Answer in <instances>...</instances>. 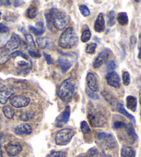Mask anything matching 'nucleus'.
Masks as SVG:
<instances>
[{
  "label": "nucleus",
  "instance_id": "f257e3e1",
  "mask_svg": "<svg viewBox=\"0 0 141 157\" xmlns=\"http://www.w3.org/2000/svg\"><path fill=\"white\" fill-rule=\"evenodd\" d=\"M48 25H52L53 27L61 31L66 27L68 24L67 15L64 11L58 9H51L47 10L45 14Z\"/></svg>",
  "mask_w": 141,
  "mask_h": 157
},
{
  "label": "nucleus",
  "instance_id": "f03ea898",
  "mask_svg": "<svg viewBox=\"0 0 141 157\" xmlns=\"http://www.w3.org/2000/svg\"><path fill=\"white\" fill-rule=\"evenodd\" d=\"M78 42V37L73 27H68L62 33L58 40V45L63 48L74 47Z\"/></svg>",
  "mask_w": 141,
  "mask_h": 157
},
{
  "label": "nucleus",
  "instance_id": "7ed1b4c3",
  "mask_svg": "<svg viewBox=\"0 0 141 157\" xmlns=\"http://www.w3.org/2000/svg\"><path fill=\"white\" fill-rule=\"evenodd\" d=\"M75 85L70 78L62 81L58 86V95L64 102H69L75 93Z\"/></svg>",
  "mask_w": 141,
  "mask_h": 157
},
{
  "label": "nucleus",
  "instance_id": "20e7f679",
  "mask_svg": "<svg viewBox=\"0 0 141 157\" xmlns=\"http://www.w3.org/2000/svg\"><path fill=\"white\" fill-rule=\"evenodd\" d=\"M87 118L91 126L94 128H101L105 123V115L91 102H89L88 105Z\"/></svg>",
  "mask_w": 141,
  "mask_h": 157
},
{
  "label": "nucleus",
  "instance_id": "39448f33",
  "mask_svg": "<svg viewBox=\"0 0 141 157\" xmlns=\"http://www.w3.org/2000/svg\"><path fill=\"white\" fill-rule=\"evenodd\" d=\"M60 53L62 56L58 59V64L60 67L62 72L64 74L71 67L73 62L76 58V55L75 53Z\"/></svg>",
  "mask_w": 141,
  "mask_h": 157
},
{
  "label": "nucleus",
  "instance_id": "423d86ee",
  "mask_svg": "<svg viewBox=\"0 0 141 157\" xmlns=\"http://www.w3.org/2000/svg\"><path fill=\"white\" fill-rule=\"evenodd\" d=\"M75 134L74 129L65 128L59 131L55 135V141L58 145H66L70 142Z\"/></svg>",
  "mask_w": 141,
  "mask_h": 157
},
{
  "label": "nucleus",
  "instance_id": "0eeeda50",
  "mask_svg": "<svg viewBox=\"0 0 141 157\" xmlns=\"http://www.w3.org/2000/svg\"><path fill=\"white\" fill-rule=\"evenodd\" d=\"M97 140L101 142V144L105 148H113L116 145V139L114 136L111 134L100 132L97 135Z\"/></svg>",
  "mask_w": 141,
  "mask_h": 157
},
{
  "label": "nucleus",
  "instance_id": "6e6552de",
  "mask_svg": "<svg viewBox=\"0 0 141 157\" xmlns=\"http://www.w3.org/2000/svg\"><path fill=\"white\" fill-rule=\"evenodd\" d=\"M30 101H31V100L28 97L21 95L13 96L10 99V105L15 108L25 107L28 106L30 103Z\"/></svg>",
  "mask_w": 141,
  "mask_h": 157
},
{
  "label": "nucleus",
  "instance_id": "1a4fd4ad",
  "mask_svg": "<svg viewBox=\"0 0 141 157\" xmlns=\"http://www.w3.org/2000/svg\"><path fill=\"white\" fill-rule=\"evenodd\" d=\"M110 53H111V51L108 48H106L104 50H102L101 52L100 53L99 55L97 56V58L95 59V60L93 63V66L94 68L96 69L100 68L102 64H105L106 62L108 61V59L109 58Z\"/></svg>",
  "mask_w": 141,
  "mask_h": 157
},
{
  "label": "nucleus",
  "instance_id": "9d476101",
  "mask_svg": "<svg viewBox=\"0 0 141 157\" xmlns=\"http://www.w3.org/2000/svg\"><path fill=\"white\" fill-rule=\"evenodd\" d=\"M106 80L108 85L113 88L118 89L120 86V78L115 71H110L106 75Z\"/></svg>",
  "mask_w": 141,
  "mask_h": 157
},
{
  "label": "nucleus",
  "instance_id": "9b49d317",
  "mask_svg": "<svg viewBox=\"0 0 141 157\" xmlns=\"http://www.w3.org/2000/svg\"><path fill=\"white\" fill-rule=\"evenodd\" d=\"M20 37L16 33H13L10 40L8 41L6 45V48L8 51H13L17 48L21 44Z\"/></svg>",
  "mask_w": 141,
  "mask_h": 157
},
{
  "label": "nucleus",
  "instance_id": "f8f14e48",
  "mask_svg": "<svg viewBox=\"0 0 141 157\" xmlns=\"http://www.w3.org/2000/svg\"><path fill=\"white\" fill-rule=\"evenodd\" d=\"M6 151L8 155L13 157L19 155L22 151V147L20 143H10L6 146Z\"/></svg>",
  "mask_w": 141,
  "mask_h": 157
},
{
  "label": "nucleus",
  "instance_id": "ddd939ff",
  "mask_svg": "<svg viewBox=\"0 0 141 157\" xmlns=\"http://www.w3.org/2000/svg\"><path fill=\"white\" fill-rule=\"evenodd\" d=\"M70 114V109L69 106H67L63 112H62L59 116L56 119V125L57 127H62L64 124H66L69 121Z\"/></svg>",
  "mask_w": 141,
  "mask_h": 157
},
{
  "label": "nucleus",
  "instance_id": "4468645a",
  "mask_svg": "<svg viewBox=\"0 0 141 157\" xmlns=\"http://www.w3.org/2000/svg\"><path fill=\"white\" fill-rule=\"evenodd\" d=\"M86 82H87L88 87L91 89L92 91H98L99 85L97 83V78L93 74L89 72L86 75Z\"/></svg>",
  "mask_w": 141,
  "mask_h": 157
},
{
  "label": "nucleus",
  "instance_id": "2eb2a0df",
  "mask_svg": "<svg viewBox=\"0 0 141 157\" xmlns=\"http://www.w3.org/2000/svg\"><path fill=\"white\" fill-rule=\"evenodd\" d=\"M124 129H125V133L127 135V140L129 143H133L135 140L138 139V136L135 134L134 127L131 124H125L124 127Z\"/></svg>",
  "mask_w": 141,
  "mask_h": 157
},
{
  "label": "nucleus",
  "instance_id": "dca6fc26",
  "mask_svg": "<svg viewBox=\"0 0 141 157\" xmlns=\"http://www.w3.org/2000/svg\"><path fill=\"white\" fill-rule=\"evenodd\" d=\"M15 133L18 136H21V135H29L32 132V128L31 125L26 123H22L16 127L15 129Z\"/></svg>",
  "mask_w": 141,
  "mask_h": 157
},
{
  "label": "nucleus",
  "instance_id": "f3484780",
  "mask_svg": "<svg viewBox=\"0 0 141 157\" xmlns=\"http://www.w3.org/2000/svg\"><path fill=\"white\" fill-rule=\"evenodd\" d=\"M15 94L14 89L8 88L4 90H0V103L5 105L9 101V99Z\"/></svg>",
  "mask_w": 141,
  "mask_h": 157
},
{
  "label": "nucleus",
  "instance_id": "a211bd4d",
  "mask_svg": "<svg viewBox=\"0 0 141 157\" xmlns=\"http://www.w3.org/2000/svg\"><path fill=\"white\" fill-rule=\"evenodd\" d=\"M102 95L105 98V101L107 102V103L110 105L112 109L114 110L115 109H117L118 103L114 96L107 91H102Z\"/></svg>",
  "mask_w": 141,
  "mask_h": 157
},
{
  "label": "nucleus",
  "instance_id": "6ab92c4d",
  "mask_svg": "<svg viewBox=\"0 0 141 157\" xmlns=\"http://www.w3.org/2000/svg\"><path fill=\"white\" fill-rule=\"evenodd\" d=\"M94 29L97 33L102 32L105 30V19L102 13H99L94 24Z\"/></svg>",
  "mask_w": 141,
  "mask_h": 157
},
{
  "label": "nucleus",
  "instance_id": "aec40b11",
  "mask_svg": "<svg viewBox=\"0 0 141 157\" xmlns=\"http://www.w3.org/2000/svg\"><path fill=\"white\" fill-rule=\"evenodd\" d=\"M36 42L38 47L41 49H45L49 47L51 44V40L47 37H40L36 39Z\"/></svg>",
  "mask_w": 141,
  "mask_h": 157
},
{
  "label": "nucleus",
  "instance_id": "412c9836",
  "mask_svg": "<svg viewBox=\"0 0 141 157\" xmlns=\"http://www.w3.org/2000/svg\"><path fill=\"white\" fill-rule=\"evenodd\" d=\"M127 107L132 112H135L137 107V99L133 96H128L126 98Z\"/></svg>",
  "mask_w": 141,
  "mask_h": 157
},
{
  "label": "nucleus",
  "instance_id": "4be33fe9",
  "mask_svg": "<svg viewBox=\"0 0 141 157\" xmlns=\"http://www.w3.org/2000/svg\"><path fill=\"white\" fill-rule=\"evenodd\" d=\"M121 157H135V151L130 146H123L120 151Z\"/></svg>",
  "mask_w": 141,
  "mask_h": 157
},
{
  "label": "nucleus",
  "instance_id": "5701e85b",
  "mask_svg": "<svg viewBox=\"0 0 141 157\" xmlns=\"http://www.w3.org/2000/svg\"><path fill=\"white\" fill-rule=\"evenodd\" d=\"M37 26H38V29L35 28V27L32 26H29V29L30 31H31L36 36H40L44 33V24L41 21L37 23Z\"/></svg>",
  "mask_w": 141,
  "mask_h": 157
},
{
  "label": "nucleus",
  "instance_id": "b1692460",
  "mask_svg": "<svg viewBox=\"0 0 141 157\" xmlns=\"http://www.w3.org/2000/svg\"><path fill=\"white\" fill-rule=\"evenodd\" d=\"M117 110L119 113H121V114L124 115V116H126L127 118H128L129 120H131L134 124L135 123V120L134 116L131 114H130V113L127 112V111H126V109H124V107L123 104L118 103V107H117Z\"/></svg>",
  "mask_w": 141,
  "mask_h": 157
},
{
  "label": "nucleus",
  "instance_id": "393cba45",
  "mask_svg": "<svg viewBox=\"0 0 141 157\" xmlns=\"http://www.w3.org/2000/svg\"><path fill=\"white\" fill-rule=\"evenodd\" d=\"M10 56L5 48H0V64H4L10 59Z\"/></svg>",
  "mask_w": 141,
  "mask_h": 157
},
{
  "label": "nucleus",
  "instance_id": "a878e982",
  "mask_svg": "<svg viewBox=\"0 0 141 157\" xmlns=\"http://www.w3.org/2000/svg\"><path fill=\"white\" fill-rule=\"evenodd\" d=\"M117 20L118 21V23L120 24L121 26H126L128 24L129 22L128 16H127V13L124 12L119 13L117 17Z\"/></svg>",
  "mask_w": 141,
  "mask_h": 157
},
{
  "label": "nucleus",
  "instance_id": "bb28decb",
  "mask_svg": "<svg viewBox=\"0 0 141 157\" xmlns=\"http://www.w3.org/2000/svg\"><path fill=\"white\" fill-rule=\"evenodd\" d=\"M2 111H3L4 116H6L7 118L12 119L14 117L15 111L13 109V107L9 106V105H6V106H4L3 107Z\"/></svg>",
  "mask_w": 141,
  "mask_h": 157
},
{
  "label": "nucleus",
  "instance_id": "cd10ccee",
  "mask_svg": "<svg viewBox=\"0 0 141 157\" xmlns=\"http://www.w3.org/2000/svg\"><path fill=\"white\" fill-rule=\"evenodd\" d=\"M37 13H38V10H37V7L35 6H31L27 9L26 15L27 17H29V19H33L36 17Z\"/></svg>",
  "mask_w": 141,
  "mask_h": 157
},
{
  "label": "nucleus",
  "instance_id": "c85d7f7f",
  "mask_svg": "<svg viewBox=\"0 0 141 157\" xmlns=\"http://www.w3.org/2000/svg\"><path fill=\"white\" fill-rule=\"evenodd\" d=\"M24 36H25V38H26L27 44L29 45V47L31 48L32 51H35V43L34 42L33 37H32V36L31 34H29V33H26Z\"/></svg>",
  "mask_w": 141,
  "mask_h": 157
},
{
  "label": "nucleus",
  "instance_id": "c756f323",
  "mask_svg": "<svg viewBox=\"0 0 141 157\" xmlns=\"http://www.w3.org/2000/svg\"><path fill=\"white\" fill-rule=\"evenodd\" d=\"M91 33L90 30L89 29H86L82 32V36H81V40H82V42L86 43L88 41H89V40L91 39Z\"/></svg>",
  "mask_w": 141,
  "mask_h": 157
},
{
  "label": "nucleus",
  "instance_id": "7c9ffc66",
  "mask_svg": "<svg viewBox=\"0 0 141 157\" xmlns=\"http://www.w3.org/2000/svg\"><path fill=\"white\" fill-rule=\"evenodd\" d=\"M10 57L13 58H15L17 57H21L25 59H29V56L26 55V53H24L21 51H15L14 52H13L10 54Z\"/></svg>",
  "mask_w": 141,
  "mask_h": 157
},
{
  "label": "nucleus",
  "instance_id": "2f4dec72",
  "mask_svg": "<svg viewBox=\"0 0 141 157\" xmlns=\"http://www.w3.org/2000/svg\"><path fill=\"white\" fill-rule=\"evenodd\" d=\"M80 129L81 131L84 134H89L91 132V129L89 128L88 123L85 121H82L80 123Z\"/></svg>",
  "mask_w": 141,
  "mask_h": 157
},
{
  "label": "nucleus",
  "instance_id": "473e14b6",
  "mask_svg": "<svg viewBox=\"0 0 141 157\" xmlns=\"http://www.w3.org/2000/svg\"><path fill=\"white\" fill-rule=\"evenodd\" d=\"M34 118V114L32 112H25L20 115V119L23 121H29Z\"/></svg>",
  "mask_w": 141,
  "mask_h": 157
},
{
  "label": "nucleus",
  "instance_id": "72a5a7b5",
  "mask_svg": "<svg viewBox=\"0 0 141 157\" xmlns=\"http://www.w3.org/2000/svg\"><path fill=\"white\" fill-rule=\"evenodd\" d=\"M96 47L97 44L96 43H91V44H89L86 47V53H87L89 54H94L95 52H96Z\"/></svg>",
  "mask_w": 141,
  "mask_h": 157
},
{
  "label": "nucleus",
  "instance_id": "f704fd0d",
  "mask_svg": "<svg viewBox=\"0 0 141 157\" xmlns=\"http://www.w3.org/2000/svg\"><path fill=\"white\" fill-rule=\"evenodd\" d=\"M108 26L112 27L115 24V12L113 10H111L108 15Z\"/></svg>",
  "mask_w": 141,
  "mask_h": 157
},
{
  "label": "nucleus",
  "instance_id": "c9c22d12",
  "mask_svg": "<svg viewBox=\"0 0 141 157\" xmlns=\"http://www.w3.org/2000/svg\"><path fill=\"white\" fill-rule=\"evenodd\" d=\"M80 11L82 13V15L84 16V17H87L89 15H90V10H89V8L86 6V5H80Z\"/></svg>",
  "mask_w": 141,
  "mask_h": 157
},
{
  "label": "nucleus",
  "instance_id": "e433bc0d",
  "mask_svg": "<svg viewBox=\"0 0 141 157\" xmlns=\"http://www.w3.org/2000/svg\"><path fill=\"white\" fill-rule=\"evenodd\" d=\"M130 75L129 74V72H127L126 71H124L123 72V81L124 85L125 86H128L130 84Z\"/></svg>",
  "mask_w": 141,
  "mask_h": 157
},
{
  "label": "nucleus",
  "instance_id": "4c0bfd02",
  "mask_svg": "<svg viewBox=\"0 0 141 157\" xmlns=\"http://www.w3.org/2000/svg\"><path fill=\"white\" fill-rule=\"evenodd\" d=\"M87 157H99V151L96 147H92L89 150Z\"/></svg>",
  "mask_w": 141,
  "mask_h": 157
},
{
  "label": "nucleus",
  "instance_id": "58836bf2",
  "mask_svg": "<svg viewBox=\"0 0 141 157\" xmlns=\"http://www.w3.org/2000/svg\"><path fill=\"white\" fill-rule=\"evenodd\" d=\"M48 157H67V155L63 151H51Z\"/></svg>",
  "mask_w": 141,
  "mask_h": 157
},
{
  "label": "nucleus",
  "instance_id": "ea45409f",
  "mask_svg": "<svg viewBox=\"0 0 141 157\" xmlns=\"http://www.w3.org/2000/svg\"><path fill=\"white\" fill-rule=\"evenodd\" d=\"M86 95H87L89 97V98H90L92 100H93V101H97V100L99 99L98 95L96 94V93H94V92H93L92 91L86 90Z\"/></svg>",
  "mask_w": 141,
  "mask_h": 157
},
{
  "label": "nucleus",
  "instance_id": "a19ab883",
  "mask_svg": "<svg viewBox=\"0 0 141 157\" xmlns=\"http://www.w3.org/2000/svg\"><path fill=\"white\" fill-rule=\"evenodd\" d=\"M16 15L15 13H10L9 15H5L4 16V19L7 21H14L16 20Z\"/></svg>",
  "mask_w": 141,
  "mask_h": 157
},
{
  "label": "nucleus",
  "instance_id": "79ce46f5",
  "mask_svg": "<svg viewBox=\"0 0 141 157\" xmlns=\"http://www.w3.org/2000/svg\"><path fill=\"white\" fill-rule=\"evenodd\" d=\"M137 42V38L135 36H131L130 37V43H129V47L131 49H134V48L135 47V44H136Z\"/></svg>",
  "mask_w": 141,
  "mask_h": 157
},
{
  "label": "nucleus",
  "instance_id": "37998d69",
  "mask_svg": "<svg viewBox=\"0 0 141 157\" xmlns=\"http://www.w3.org/2000/svg\"><path fill=\"white\" fill-rule=\"evenodd\" d=\"M43 56H44V58L46 59V62H47V63L48 64H52L53 63V62H54L53 59L52 58L51 56L49 55V54L44 52V53H43Z\"/></svg>",
  "mask_w": 141,
  "mask_h": 157
},
{
  "label": "nucleus",
  "instance_id": "c03bdc74",
  "mask_svg": "<svg viewBox=\"0 0 141 157\" xmlns=\"http://www.w3.org/2000/svg\"><path fill=\"white\" fill-rule=\"evenodd\" d=\"M29 54L30 55V56L32 57V58L37 59V58H41V54L39 53L38 52H36V51H35L29 50Z\"/></svg>",
  "mask_w": 141,
  "mask_h": 157
},
{
  "label": "nucleus",
  "instance_id": "a18cd8bd",
  "mask_svg": "<svg viewBox=\"0 0 141 157\" xmlns=\"http://www.w3.org/2000/svg\"><path fill=\"white\" fill-rule=\"evenodd\" d=\"M125 125V123L121 121H116L113 123V129H119L121 128H123L124 126Z\"/></svg>",
  "mask_w": 141,
  "mask_h": 157
},
{
  "label": "nucleus",
  "instance_id": "49530a36",
  "mask_svg": "<svg viewBox=\"0 0 141 157\" xmlns=\"http://www.w3.org/2000/svg\"><path fill=\"white\" fill-rule=\"evenodd\" d=\"M10 30L9 27H8L7 26L4 25V24L0 23V33H6Z\"/></svg>",
  "mask_w": 141,
  "mask_h": 157
},
{
  "label": "nucleus",
  "instance_id": "de8ad7c7",
  "mask_svg": "<svg viewBox=\"0 0 141 157\" xmlns=\"http://www.w3.org/2000/svg\"><path fill=\"white\" fill-rule=\"evenodd\" d=\"M107 68L108 70H109V71H113V70H114L116 68V63L113 61H110L107 64Z\"/></svg>",
  "mask_w": 141,
  "mask_h": 157
},
{
  "label": "nucleus",
  "instance_id": "09e8293b",
  "mask_svg": "<svg viewBox=\"0 0 141 157\" xmlns=\"http://www.w3.org/2000/svg\"><path fill=\"white\" fill-rule=\"evenodd\" d=\"M138 58L141 61V34H139V41H138Z\"/></svg>",
  "mask_w": 141,
  "mask_h": 157
},
{
  "label": "nucleus",
  "instance_id": "8fccbe9b",
  "mask_svg": "<svg viewBox=\"0 0 141 157\" xmlns=\"http://www.w3.org/2000/svg\"><path fill=\"white\" fill-rule=\"evenodd\" d=\"M10 5V1H0V6H9Z\"/></svg>",
  "mask_w": 141,
  "mask_h": 157
},
{
  "label": "nucleus",
  "instance_id": "3c124183",
  "mask_svg": "<svg viewBox=\"0 0 141 157\" xmlns=\"http://www.w3.org/2000/svg\"><path fill=\"white\" fill-rule=\"evenodd\" d=\"M24 3L23 1H15L14 2V6L15 7H18V6H20L22 5V4Z\"/></svg>",
  "mask_w": 141,
  "mask_h": 157
},
{
  "label": "nucleus",
  "instance_id": "603ef678",
  "mask_svg": "<svg viewBox=\"0 0 141 157\" xmlns=\"http://www.w3.org/2000/svg\"><path fill=\"white\" fill-rule=\"evenodd\" d=\"M2 135L0 134V151L2 150Z\"/></svg>",
  "mask_w": 141,
  "mask_h": 157
},
{
  "label": "nucleus",
  "instance_id": "864d4df0",
  "mask_svg": "<svg viewBox=\"0 0 141 157\" xmlns=\"http://www.w3.org/2000/svg\"><path fill=\"white\" fill-rule=\"evenodd\" d=\"M139 97H140V105H141V89H140V92H139Z\"/></svg>",
  "mask_w": 141,
  "mask_h": 157
},
{
  "label": "nucleus",
  "instance_id": "5fc2aeb1",
  "mask_svg": "<svg viewBox=\"0 0 141 157\" xmlns=\"http://www.w3.org/2000/svg\"><path fill=\"white\" fill-rule=\"evenodd\" d=\"M0 157H4L3 156V154H2V151H0Z\"/></svg>",
  "mask_w": 141,
  "mask_h": 157
},
{
  "label": "nucleus",
  "instance_id": "6e6d98bb",
  "mask_svg": "<svg viewBox=\"0 0 141 157\" xmlns=\"http://www.w3.org/2000/svg\"><path fill=\"white\" fill-rule=\"evenodd\" d=\"M1 15H2V13H1V12H0V20H1Z\"/></svg>",
  "mask_w": 141,
  "mask_h": 157
},
{
  "label": "nucleus",
  "instance_id": "4d7b16f0",
  "mask_svg": "<svg viewBox=\"0 0 141 157\" xmlns=\"http://www.w3.org/2000/svg\"><path fill=\"white\" fill-rule=\"evenodd\" d=\"M140 118H141V111H140Z\"/></svg>",
  "mask_w": 141,
  "mask_h": 157
},
{
  "label": "nucleus",
  "instance_id": "13d9d810",
  "mask_svg": "<svg viewBox=\"0 0 141 157\" xmlns=\"http://www.w3.org/2000/svg\"><path fill=\"white\" fill-rule=\"evenodd\" d=\"M82 157H83V156H82Z\"/></svg>",
  "mask_w": 141,
  "mask_h": 157
}]
</instances>
